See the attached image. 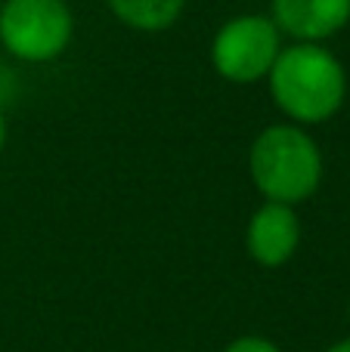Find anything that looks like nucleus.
Segmentation results:
<instances>
[{"mask_svg":"<svg viewBox=\"0 0 350 352\" xmlns=\"http://www.w3.org/2000/svg\"><path fill=\"white\" fill-rule=\"evenodd\" d=\"M270 96L298 127L322 124L341 111L347 99V72L322 43H291L276 56L270 74Z\"/></svg>","mask_w":350,"mask_h":352,"instance_id":"nucleus-1","label":"nucleus"},{"mask_svg":"<svg viewBox=\"0 0 350 352\" xmlns=\"http://www.w3.org/2000/svg\"><path fill=\"white\" fill-rule=\"evenodd\" d=\"M251 182L267 201L301 204L313 198L322 182V152L316 140L298 124H270L248 152Z\"/></svg>","mask_w":350,"mask_h":352,"instance_id":"nucleus-2","label":"nucleus"},{"mask_svg":"<svg viewBox=\"0 0 350 352\" xmlns=\"http://www.w3.org/2000/svg\"><path fill=\"white\" fill-rule=\"evenodd\" d=\"M74 37V16L65 0H6L0 10V43L31 65L59 59Z\"/></svg>","mask_w":350,"mask_h":352,"instance_id":"nucleus-3","label":"nucleus"},{"mask_svg":"<svg viewBox=\"0 0 350 352\" xmlns=\"http://www.w3.org/2000/svg\"><path fill=\"white\" fill-rule=\"evenodd\" d=\"M279 53H282V31L270 16L258 12L223 22L211 41V65L229 84L267 80Z\"/></svg>","mask_w":350,"mask_h":352,"instance_id":"nucleus-4","label":"nucleus"},{"mask_svg":"<svg viewBox=\"0 0 350 352\" xmlns=\"http://www.w3.org/2000/svg\"><path fill=\"white\" fill-rule=\"evenodd\" d=\"M301 244V219L291 204L264 201L248 219L245 248L258 266L279 269L298 254Z\"/></svg>","mask_w":350,"mask_h":352,"instance_id":"nucleus-5","label":"nucleus"},{"mask_svg":"<svg viewBox=\"0 0 350 352\" xmlns=\"http://www.w3.org/2000/svg\"><path fill=\"white\" fill-rule=\"evenodd\" d=\"M270 19L298 43H322L350 22V0H273Z\"/></svg>","mask_w":350,"mask_h":352,"instance_id":"nucleus-6","label":"nucleus"},{"mask_svg":"<svg viewBox=\"0 0 350 352\" xmlns=\"http://www.w3.org/2000/svg\"><path fill=\"white\" fill-rule=\"evenodd\" d=\"M186 0H109V10L121 25L143 34L167 31L180 19Z\"/></svg>","mask_w":350,"mask_h":352,"instance_id":"nucleus-7","label":"nucleus"},{"mask_svg":"<svg viewBox=\"0 0 350 352\" xmlns=\"http://www.w3.org/2000/svg\"><path fill=\"white\" fill-rule=\"evenodd\" d=\"M223 352H282L273 340H267V337H258V334H248V337H239V340H233Z\"/></svg>","mask_w":350,"mask_h":352,"instance_id":"nucleus-8","label":"nucleus"},{"mask_svg":"<svg viewBox=\"0 0 350 352\" xmlns=\"http://www.w3.org/2000/svg\"><path fill=\"white\" fill-rule=\"evenodd\" d=\"M326 352H350V337H344V340H338V343H332Z\"/></svg>","mask_w":350,"mask_h":352,"instance_id":"nucleus-9","label":"nucleus"},{"mask_svg":"<svg viewBox=\"0 0 350 352\" xmlns=\"http://www.w3.org/2000/svg\"><path fill=\"white\" fill-rule=\"evenodd\" d=\"M6 146V118H3V109H0V152Z\"/></svg>","mask_w":350,"mask_h":352,"instance_id":"nucleus-10","label":"nucleus"}]
</instances>
